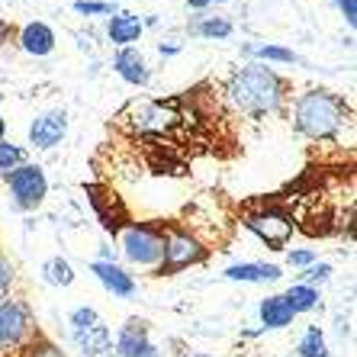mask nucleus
<instances>
[{"mask_svg": "<svg viewBox=\"0 0 357 357\" xmlns=\"http://www.w3.org/2000/svg\"><path fill=\"white\" fill-rule=\"evenodd\" d=\"M193 357H206V354H193Z\"/></svg>", "mask_w": 357, "mask_h": 357, "instance_id": "obj_35", "label": "nucleus"}, {"mask_svg": "<svg viewBox=\"0 0 357 357\" xmlns=\"http://www.w3.org/2000/svg\"><path fill=\"white\" fill-rule=\"evenodd\" d=\"M299 357H328V344H325V335L319 325H309L306 335L299 338Z\"/></svg>", "mask_w": 357, "mask_h": 357, "instance_id": "obj_20", "label": "nucleus"}, {"mask_svg": "<svg viewBox=\"0 0 357 357\" xmlns=\"http://www.w3.org/2000/svg\"><path fill=\"white\" fill-rule=\"evenodd\" d=\"M91 271H93V277H97L103 287H107L113 296H119V299H129L135 293V280L129 274H126L119 264H107V261H93L91 264Z\"/></svg>", "mask_w": 357, "mask_h": 357, "instance_id": "obj_15", "label": "nucleus"}, {"mask_svg": "<svg viewBox=\"0 0 357 357\" xmlns=\"http://www.w3.org/2000/svg\"><path fill=\"white\" fill-rule=\"evenodd\" d=\"M113 68H116V75L123 77V81L135 84V87H145V84H149V77H151L145 55H142L139 49H132V45H129V49H119V52H116V59H113Z\"/></svg>", "mask_w": 357, "mask_h": 357, "instance_id": "obj_13", "label": "nucleus"}, {"mask_svg": "<svg viewBox=\"0 0 357 357\" xmlns=\"http://www.w3.org/2000/svg\"><path fill=\"white\" fill-rule=\"evenodd\" d=\"M197 33L206 36V39H229V36H232V23L222 17H209L197 26Z\"/></svg>", "mask_w": 357, "mask_h": 357, "instance_id": "obj_24", "label": "nucleus"}, {"mask_svg": "<svg viewBox=\"0 0 357 357\" xmlns=\"http://www.w3.org/2000/svg\"><path fill=\"white\" fill-rule=\"evenodd\" d=\"M293 322V309L283 303V296L261 299V325L264 328H287Z\"/></svg>", "mask_w": 357, "mask_h": 357, "instance_id": "obj_18", "label": "nucleus"}, {"mask_svg": "<svg viewBox=\"0 0 357 357\" xmlns=\"http://www.w3.org/2000/svg\"><path fill=\"white\" fill-rule=\"evenodd\" d=\"M229 280H241V283H267V280H280V267L277 264H232L225 267Z\"/></svg>", "mask_w": 357, "mask_h": 357, "instance_id": "obj_17", "label": "nucleus"}, {"mask_svg": "<svg viewBox=\"0 0 357 357\" xmlns=\"http://www.w3.org/2000/svg\"><path fill=\"white\" fill-rule=\"evenodd\" d=\"M116 354L123 357H161L158 348L151 344L149 338V328L142 319H129V322L119 328L116 335Z\"/></svg>", "mask_w": 357, "mask_h": 357, "instance_id": "obj_11", "label": "nucleus"}, {"mask_svg": "<svg viewBox=\"0 0 357 357\" xmlns=\"http://www.w3.org/2000/svg\"><path fill=\"white\" fill-rule=\"evenodd\" d=\"M20 165H26V151L20 145H13V142H0V171L10 174Z\"/></svg>", "mask_w": 357, "mask_h": 357, "instance_id": "obj_23", "label": "nucleus"}, {"mask_svg": "<svg viewBox=\"0 0 357 357\" xmlns=\"http://www.w3.org/2000/svg\"><path fill=\"white\" fill-rule=\"evenodd\" d=\"M245 225H248L251 232L264 241L267 248H274V251L287 248V245H290V238H293V232H296L293 219L287 216L283 209H277V206H267V209H258V213H248V216H245Z\"/></svg>", "mask_w": 357, "mask_h": 357, "instance_id": "obj_8", "label": "nucleus"}, {"mask_svg": "<svg viewBox=\"0 0 357 357\" xmlns=\"http://www.w3.org/2000/svg\"><path fill=\"white\" fill-rule=\"evenodd\" d=\"M68 135V113L65 109H49L29 126V145L36 149H55Z\"/></svg>", "mask_w": 357, "mask_h": 357, "instance_id": "obj_10", "label": "nucleus"}, {"mask_svg": "<svg viewBox=\"0 0 357 357\" xmlns=\"http://www.w3.org/2000/svg\"><path fill=\"white\" fill-rule=\"evenodd\" d=\"M42 274H45V280L52 287H71L75 283V271H71V264L65 258H49L42 264Z\"/></svg>", "mask_w": 357, "mask_h": 357, "instance_id": "obj_21", "label": "nucleus"}, {"mask_svg": "<svg viewBox=\"0 0 357 357\" xmlns=\"http://www.w3.org/2000/svg\"><path fill=\"white\" fill-rule=\"evenodd\" d=\"M13 264H10L7 258H3V255H0V299L7 296V290H10V283H13Z\"/></svg>", "mask_w": 357, "mask_h": 357, "instance_id": "obj_28", "label": "nucleus"}, {"mask_svg": "<svg viewBox=\"0 0 357 357\" xmlns=\"http://www.w3.org/2000/svg\"><path fill=\"white\" fill-rule=\"evenodd\" d=\"M351 109L344 103V97L332 91H306L299 93L296 103H293V126H296L299 135L306 139H335V135L344 129Z\"/></svg>", "mask_w": 357, "mask_h": 357, "instance_id": "obj_2", "label": "nucleus"}, {"mask_svg": "<svg viewBox=\"0 0 357 357\" xmlns=\"http://www.w3.org/2000/svg\"><path fill=\"white\" fill-rule=\"evenodd\" d=\"M7 187H10V197L17 203L20 209H36L45 199L49 193V181H45V171L39 165H20L13 167L7 174Z\"/></svg>", "mask_w": 357, "mask_h": 357, "instance_id": "obj_9", "label": "nucleus"}, {"mask_svg": "<svg viewBox=\"0 0 357 357\" xmlns=\"http://www.w3.org/2000/svg\"><path fill=\"white\" fill-rule=\"evenodd\" d=\"M33 316L23 299H0V351H23L33 341Z\"/></svg>", "mask_w": 357, "mask_h": 357, "instance_id": "obj_6", "label": "nucleus"}, {"mask_svg": "<svg viewBox=\"0 0 357 357\" xmlns=\"http://www.w3.org/2000/svg\"><path fill=\"white\" fill-rule=\"evenodd\" d=\"M26 357H65V351L55 348V344H49V341H29L23 348Z\"/></svg>", "mask_w": 357, "mask_h": 357, "instance_id": "obj_26", "label": "nucleus"}, {"mask_svg": "<svg viewBox=\"0 0 357 357\" xmlns=\"http://www.w3.org/2000/svg\"><path fill=\"white\" fill-rule=\"evenodd\" d=\"M181 113L174 109V103H155V100H135L119 113V123L132 126V132L142 135H165L181 123Z\"/></svg>", "mask_w": 357, "mask_h": 357, "instance_id": "obj_4", "label": "nucleus"}, {"mask_svg": "<svg viewBox=\"0 0 357 357\" xmlns=\"http://www.w3.org/2000/svg\"><path fill=\"white\" fill-rule=\"evenodd\" d=\"M75 10L84 17H113L116 13V7L107 0H75Z\"/></svg>", "mask_w": 357, "mask_h": 357, "instance_id": "obj_25", "label": "nucleus"}, {"mask_svg": "<svg viewBox=\"0 0 357 357\" xmlns=\"http://www.w3.org/2000/svg\"><path fill=\"white\" fill-rule=\"evenodd\" d=\"M17 42L26 55H36V59H45V55L55 52V33H52V26H45V23H26L23 29H20Z\"/></svg>", "mask_w": 357, "mask_h": 357, "instance_id": "obj_14", "label": "nucleus"}, {"mask_svg": "<svg viewBox=\"0 0 357 357\" xmlns=\"http://www.w3.org/2000/svg\"><path fill=\"white\" fill-rule=\"evenodd\" d=\"M10 39V29H7V23H0V45Z\"/></svg>", "mask_w": 357, "mask_h": 357, "instance_id": "obj_32", "label": "nucleus"}, {"mask_svg": "<svg viewBox=\"0 0 357 357\" xmlns=\"http://www.w3.org/2000/svg\"><path fill=\"white\" fill-rule=\"evenodd\" d=\"M287 261H290V267H312V264H316V251H306V248L290 251V255H287Z\"/></svg>", "mask_w": 357, "mask_h": 357, "instance_id": "obj_29", "label": "nucleus"}, {"mask_svg": "<svg viewBox=\"0 0 357 357\" xmlns=\"http://www.w3.org/2000/svg\"><path fill=\"white\" fill-rule=\"evenodd\" d=\"M338 3V10L344 13V20H348V26L357 23V0H335Z\"/></svg>", "mask_w": 357, "mask_h": 357, "instance_id": "obj_30", "label": "nucleus"}, {"mask_svg": "<svg viewBox=\"0 0 357 357\" xmlns=\"http://www.w3.org/2000/svg\"><path fill=\"white\" fill-rule=\"evenodd\" d=\"M328 274H332V264H312V267H306V274H303V283L306 287H316V283H322V280H328Z\"/></svg>", "mask_w": 357, "mask_h": 357, "instance_id": "obj_27", "label": "nucleus"}, {"mask_svg": "<svg viewBox=\"0 0 357 357\" xmlns=\"http://www.w3.org/2000/svg\"><path fill=\"white\" fill-rule=\"evenodd\" d=\"M68 322H71V338H75V344L87 357H100V354H109V351H113V335H109V328L103 325L97 309H91V306L75 309Z\"/></svg>", "mask_w": 357, "mask_h": 357, "instance_id": "obj_5", "label": "nucleus"}, {"mask_svg": "<svg viewBox=\"0 0 357 357\" xmlns=\"http://www.w3.org/2000/svg\"><path fill=\"white\" fill-rule=\"evenodd\" d=\"M206 258V248L193 238L190 232L183 229H167L165 232V255H161V264L155 267V274H177V271H187V267L199 264Z\"/></svg>", "mask_w": 357, "mask_h": 357, "instance_id": "obj_7", "label": "nucleus"}, {"mask_svg": "<svg viewBox=\"0 0 357 357\" xmlns=\"http://www.w3.org/2000/svg\"><path fill=\"white\" fill-rule=\"evenodd\" d=\"M145 33V23H142L135 13H113L107 23V36L113 45L119 49H129L132 42H139V36Z\"/></svg>", "mask_w": 357, "mask_h": 357, "instance_id": "obj_16", "label": "nucleus"}, {"mask_svg": "<svg viewBox=\"0 0 357 357\" xmlns=\"http://www.w3.org/2000/svg\"><path fill=\"white\" fill-rule=\"evenodd\" d=\"M216 3H229V0H216Z\"/></svg>", "mask_w": 357, "mask_h": 357, "instance_id": "obj_34", "label": "nucleus"}, {"mask_svg": "<svg viewBox=\"0 0 357 357\" xmlns=\"http://www.w3.org/2000/svg\"><path fill=\"white\" fill-rule=\"evenodd\" d=\"M283 303L293 309V316L299 312H312L319 306V290L316 287H306V283H293L290 290L283 293Z\"/></svg>", "mask_w": 357, "mask_h": 357, "instance_id": "obj_19", "label": "nucleus"}, {"mask_svg": "<svg viewBox=\"0 0 357 357\" xmlns=\"http://www.w3.org/2000/svg\"><path fill=\"white\" fill-rule=\"evenodd\" d=\"M229 100L232 107L248 113V116H261V113H274L287 97V81L267 65H248L229 81Z\"/></svg>", "mask_w": 357, "mask_h": 357, "instance_id": "obj_1", "label": "nucleus"}, {"mask_svg": "<svg viewBox=\"0 0 357 357\" xmlns=\"http://www.w3.org/2000/svg\"><path fill=\"white\" fill-rule=\"evenodd\" d=\"M3 135H7V119L0 116V142H3Z\"/></svg>", "mask_w": 357, "mask_h": 357, "instance_id": "obj_33", "label": "nucleus"}, {"mask_svg": "<svg viewBox=\"0 0 357 357\" xmlns=\"http://www.w3.org/2000/svg\"><path fill=\"white\" fill-rule=\"evenodd\" d=\"M258 55L261 61H280V65H296L299 55L293 49H283V45H258V49H251Z\"/></svg>", "mask_w": 357, "mask_h": 357, "instance_id": "obj_22", "label": "nucleus"}, {"mask_svg": "<svg viewBox=\"0 0 357 357\" xmlns=\"http://www.w3.org/2000/svg\"><path fill=\"white\" fill-rule=\"evenodd\" d=\"M0 100H3V93H0Z\"/></svg>", "mask_w": 357, "mask_h": 357, "instance_id": "obj_36", "label": "nucleus"}, {"mask_svg": "<svg viewBox=\"0 0 357 357\" xmlns=\"http://www.w3.org/2000/svg\"><path fill=\"white\" fill-rule=\"evenodd\" d=\"M87 190V197H91V206L97 209L100 222H103V229L113 235H119V229H123V206H119L116 197H109L103 187H97V183H91V187H84Z\"/></svg>", "mask_w": 357, "mask_h": 357, "instance_id": "obj_12", "label": "nucleus"}, {"mask_svg": "<svg viewBox=\"0 0 357 357\" xmlns=\"http://www.w3.org/2000/svg\"><path fill=\"white\" fill-rule=\"evenodd\" d=\"M213 0H187V7H193V10H206Z\"/></svg>", "mask_w": 357, "mask_h": 357, "instance_id": "obj_31", "label": "nucleus"}, {"mask_svg": "<svg viewBox=\"0 0 357 357\" xmlns=\"http://www.w3.org/2000/svg\"><path fill=\"white\" fill-rule=\"evenodd\" d=\"M119 241H123L126 258L142 267H158L161 255H165V229L151 222H132L119 229Z\"/></svg>", "mask_w": 357, "mask_h": 357, "instance_id": "obj_3", "label": "nucleus"}]
</instances>
